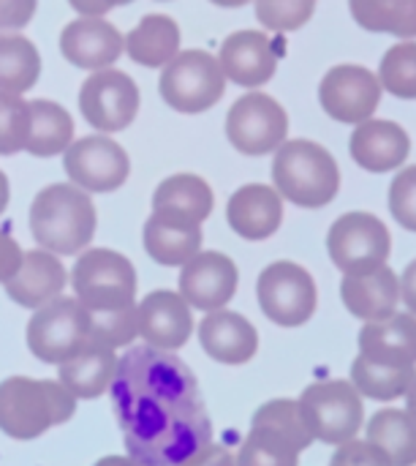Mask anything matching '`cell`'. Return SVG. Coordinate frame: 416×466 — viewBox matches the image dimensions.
<instances>
[{
	"instance_id": "d4e9b609",
	"label": "cell",
	"mask_w": 416,
	"mask_h": 466,
	"mask_svg": "<svg viewBox=\"0 0 416 466\" xmlns=\"http://www.w3.org/2000/svg\"><path fill=\"white\" fill-rule=\"evenodd\" d=\"M142 238L150 259L163 268H183L191 257L202 251V224L166 213H153L144 221Z\"/></svg>"
},
{
	"instance_id": "44dd1931",
	"label": "cell",
	"mask_w": 416,
	"mask_h": 466,
	"mask_svg": "<svg viewBox=\"0 0 416 466\" xmlns=\"http://www.w3.org/2000/svg\"><path fill=\"white\" fill-rule=\"evenodd\" d=\"M199 344L213 360H218L223 366H243L256 355L259 333L243 314L218 309L202 319Z\"/></svg>"
},
{
	"instance_id": "ffe728a7",
	"label": "cell",
	"mask_w": 416,
	"mask_h": 466,
	"mask_svg": "<svg viewBox=\"0 0 416 466\" xmlns=\"http://www.w3.org/2000/svg\"><path fill=\"white\" fill-rule=\"evenodd\" d=\"M226 221L245 240H267L283 221V197L272 186L248 183L229 197Z\"/></svg>"
},
{
	"instance_id": "5b68a950",
	"label": "cell",
	"mask_w": 416,
	"mask_h": 466,
	"mask_svg": "<svg viewBox=\"0 0 416 466\" xmlns=\"http://www.w3.org/2000/svg\"><path fill=\"white\" fill-rule=\"evenodd\" d=\"M275 191L300 208H324L341 191L335 156L313 139L283 142L272 161Z\"/></svg>"
},
{
	"instance_id": "e575fe53",
	"label": "cell",
	"mask_w": 416,
	"mask_h": 466,
	"mask_svg": "<svg viewBox=\"0 0 416 466\" xmlns=\"http://www.w3.org/2000/svg\"><path fill=\"white\" fill-rule=\"evenodd\" d=\"M237 466H300V448L283 434L251 423L248 440L243 442L237 456Z\"/></svg>"
},
{
	"instance_id": "bcb514c9",
	"label": "cell",
	"mask_w": 416,
	"mask_h": 466,
	"mask_svg": "<svg viewBox=\"0 0 416 466\" xmlns=\"http://www.w3.org/2000/svg\"><path fill=\"white\" fill-rule=\"evenodd\" d=\"M71 8L79 14V16H106L112 8L117 5H128L134 0H68Z\"/></svg>"
},
{
	"instance_id": "f6af8a7d",
	"label": "cell",
	"mask_w": 416,
	"mask_h": 466,
	"mask_svg": "<svg viewBox=\"0 0 416 466\" xmlns=\"http://www.w3.org/2000/svg\"><path fill=\"white\" fill-rule=\"evenodd\" d=\"M177 466H237V459L229 453V448L221 445H204L202 451H196L191 459H185L183 464Z\"/></svg>"
},
{
	"instance_id": "8992f818",
	"label": "cell",
	"mask_w": 416,
	"mask_h": 466,
	"mask_svg": "<svg viewBox=\"0 0 416 466\" xmlns=\"http://www.w3.org/2000/svg\"><path fill=\"white\" fill-rule=\"evenodd\" d=\"M158 93L174 112L199 115L223 98L226 76L215 55L204 49H183L163 66Z\"/></svg>"
},
{
	"instance_id": "83f0119b",
	"label": "cell",
	"mask_w": 416,
	"mask_h": 466,
	"mask_svg": "<svg viewBox=\"0 0 416 466\" xmlns=\"http://www.w3.org/2000/svg\"><path fill=\"white\" fill-rule=\"evenodd\" d=\"M180 25L166 14H147L125 35V52L144 68H163L180 52Z\"/></svg>"
},
{
	"instance_id": "7dc6e473",
	"label": "cell",
	"mask_w": 416,
	"mask_h": 466,
	"mask_svg": "<svg viewBox=\"0 0 416 466\" xmlns=\"http://www.w3.org/2000/svg\"><path fill=\"white\" fill-rule=\"evenodd\" d=\"M401 298H403V303L409 306V311L416 317V259L403 270V279H401Z\"/></svg>"
},
{
	"instance_id": "7a4b0ae2",
	"label": "cell",
	"mask_w": 416,
	"mask_h": 466,
	"mask_svg": "<svg viewBox=\"0 0 416 466\" xmlns=\"http://www.w3.org/2000/svg\"><path fill=\"white\" fill-rule=\"evenodd\" d=\"M114 410L139 404H180L199 396L193 371L172 352L136 347L117 358V371L109 385Z\"/></svg>"
},
{
	"instance_id": "836d02e7",
	"label": "cell",
	"mask_w": 416,
	"mask_h": 466,
	"mask_svg": "<svg viewBox=\"0 0 416 466\" xmlns=\"http://www.w3.org/2000/svg\"><path fill=\"white\" fill-rule=\"evenodd\" d=\"M360 27L398 38L416 35V0H349Z\"/></svg>"
},
{
	"instance_id": "f1b7e54d",
	"label": "cell",
	"mask_w": 416,
	"mask_h": 466,
	"mask_svg": "<svg viewBox=\"0 0 416 466\" xmlns=\"http://www.w3.org/2000/svg\"><path fill=\"white\" fill-rule=\"evenodd\" d=\"M117 371L114 350L87 344L82 352L60 363V382L79 399H98L109 390Z\"/></svg>"
},
{
	"instance_id": "7c38bea8",
	"label": "cell",
	"mask_w": 416,
	"mask_h": 466,
	"mask_svg": "<svg viewBox=\"0 0 416 466\" xmlns=\"http://www.w3.org/2000/svg\"><path fill=\"white\" fill-rule=\"evenodd\" d=\"M139 85L120 68L93 71L79 87V109L90 128L101 134L125 131L139 115Z\"/></svg>"
},
{
	"instance_id": "9a60e30c",
	"label": "cell",
	"mask_w": 416,
	"mask_h": 466,
	"mask_svg": "<svg viewBox=\"0 0 416 466\" xmlns=\"http://www.w3.org/2000/svg\"><path fill=\"white\" fill-rule=\"evenodd\" d=\"M381 82L365 66H335L319 85L322 109L338 123H365L381 104Z\"/></svg>"
},
{
	"instance_id": "60d3db41",
	"label": "cell",
	"mask_w": 416,
	"mask_h": 466,
	"mask_svg": "<svg viewBox=\"0 0 416 466\" xmlns=\"http://www.w3.org/2000/svg\"><path fill=\"white\" fill-rule=\"evenodd\" d=\"M390 210L403 229L416 232V167L395 175L390 186Z\"/></svg>"
},
{
	"instance_id": "c3c4849f",
	"label": "cell",
	"mask_w": 416,
	"mask_h": 466,
	"mask_svg": "<svg viewBox=\"0 0 416 466\" xmlns=\"http://www.w3.org/2000/svg\"><path fill=\"white\" fill-rule=\"evenodd\" d=\"M93 466H142V464H136L131 456H106V459L95 461Z\"/></svg>"
},
{
	"instance_id": "6da1fadb",
	"label": "cell",
	"mask_w": 416,
	"mask_h": 466,
	"mask_svg": "<svg viewBox=\"0 0 416 466\" xmlns=\"http://www.w3.org/2000/svg\"><path fill=\"white\" fill-rule=\"evenodd\" d=\"M117 420L128 456L142 466H177L213 442V423L199 396L172 407L134 410Z\"/></svg>"
},
{
	"instance_id": "7bdbcfd3",
	"label": "cell",
	"mask_w": 416,
	"mask_h": 466,
	"mask_svg": "<svg viewBox=\"0 0 416 466\" xmlns=\"http://www.w3.org/2000/svg\"><path fill=\"white\" fill-rule=\"evenodd\" d=\"M38 0H0V30H22L35 16Z\"/></svg>"
},
{
	"instance_id": "b9f144b4",
	"label": "cell",
	"mask_w": 416,
	"mask_h": 466,
	"mask_svg": "<svg viewBox=\"0 0 416 466\" xmlns=\"http://www.w3.org/2000/svg\"><path fill=\"white\" fill-rule=\"evenodd\" d=\"M330 466H392V461L373 442L349 440V442L338 445V451L330 459Z\"/></svg>"
},
{
	"instance_id": "52a82bcc",
	"label": "cell",
	"mask_w": 416,
	"mask_h": 466,
	"mask_svg": "<svg viewBox=\"0 0 416 466\" xmlns=\"http://www.w3.org/2000/svg\"><path fill=\"white\" fill-rule=\"evenodd\" d=\"M74 298L87 311H114L136 303V270L112 248L82 251L71 270Z\"/></svg>"
},
{
	"instance_id": "d6a6232c",
	"label": "cell",
	"mask_w": 416,
	"mask_h": 466,
	"mask_svg": "<svg viewBox=\"0 0 416 466\" xmlns=\"http://www.w3.org/2000/svg\"><path fill=\"white\" fill-rule=\"evenodd\" d=\"M41 76V55L25 35L0 33V90L27 93Z\"/></svg>"
},
{
	"instance_id": "ee69618b",
	"label": "cell",
	"mask_w": 416,
	"mask_h": 466,
	"mask_svg": "<svg viewBox=\"0 0 416 466\" xmlns=\"http://www.w3.org/2000/svg\"><path fill=\"white\" fill-rule=\"evenodd\" d=\"M22 257L25 251L19 248V243L8 232H0V284H5L19 270Z\"/></svg>"
},
{
	"instance_id": "30bf717a",
	"label": "cell",
	"mask_w": 416,
	"mask_h": 466,
	"mask_svg": "<svg viewBox=\"0 0 416 466\" xmlns=\"http://www.w3.org/2000/svg\"><path fill=\"white\" fill-rule=\"evenodd\" d=\"M327 251L338 270L346 276H362L387 265L392 238L387 224L373 213H343L335 218L327 235Z\"/></svg>"
},
{
	"instance_id": "816d5d0a",
	"label": "cell",
	"mask_w": 416,
	"mask_h": 466,
	"mask_svg": "<svg viewBox=\"0 0 416 466\" xmlns=\"http://www.w3.org/2000/svg\"><path fill=\"white\" fill-rule=\"evenodd\" d=\"M210 3H215V5H221V8H240V5H245L248 0H210Z\"/></svg>"
},
{
	"instance_id": "8fae6325",
	"label": "cell",
	"mask_w": 416,
	"mask_h": 466,
	"mask_svg": "<svg viewBox=\"0 0 416 466\" xmlns=\"http://www.w3.org/2000/svg\"><path fill=\"white\" fill-rule=\"evenodd\" d=\"M259 306L267 319L281 328L305 325L319 306V292L313 276L297 262H272L262 270L256 284Z\"/></svg>"
},
{
	"instance_id": "3957f363",
	"label": "cell",
	"mask_w": 416,
	"mask_h": 466,
	"mask_svg": "<svg viewBox=\"0 0 416 466\" xmlns=\"http://www.w3.org/2000/svg\"><path fill=\"white\" fill-rule=\"evenodd\" d=\"M27 224L33 240L44 251L74 257L90 246L98 216L87 191L74 183H52L33 197Z\"/></svg>"
},
{
	"instance_id": "ab89813d",
	"label": "cell",
	"mask_w": 416,
	"mask_h": 466,
	"mask_svg": "<svg viewBox=\"0 0 416 466\" xmlns=\"http://www.w3.org/2000/svg\"><path fill=\"white\" fill-rule=\"evenodd\" d=\"M316 11V0H256V19L267 30H300Z\"/></svg>"
},
{
	"instance_id": "cb8c5ba5",
	"label": "cell",
	"mask_w": 416,
	"mask_h": 466,
	"mask_svg": "<svg viewBox=\"0 0 416 466\" xmlns=\"http://www.w3.org/2000/svg\"><path fill=\"white\" fill-rule=\"evenodd\" d=\"M341 298L354 317L365 322H381L392 317L401 303V279L387 265L362 276H343Z\"/></svg>"
},
{
	"instance_id": "484cf974",
	"label": "cell",
	"mask_w": 416,
	"mask_h": 466,
	"mask_svg": "<svg viewBox=\"0 0 416 466\" xmlns=\"http://www.w3.org/2000/svg\"><path fill=\"white\" fill-rule=\"evenodd\" d=\"M360 355L384 366H416V317L392 314L360 330Z\"/></svg>"
},
{
	"instance_id": "ba28073f",
	"label": "cell",
	"mask_w": 416,
	"mask_h": 466,
	"mask_svg": "<svg viewBox=\"0 0 416 466\" xmlns=\"http://www.w3.org/2000/svg\"><path fill=\"white\" fill-rule=\"evenodd\" d=\"M297 404L311 437L335 448L354 440L365 420L362 396L349 380L313 382L302 390Z\"/></svg>"
},
{
	"instance_id": "d590c367",
	"label": "cell",
	"mask_w": 416,
	"mask_h": 466,
	"mask_svg": "<svg viewBox=\"0 0 416 466\" xmlns=\"http://www.w3.org/2000/svg\"><path fill=\"white\" fill-rule=\"evenodd\" d=\"M139 339V311L136 303L114 311H90V336L87 344L104 350H120Z\"/></svg>"
},
{
	"instance_id": "4dcf8cb0",
	"label": "cell",
	"mask_w": 416,
	"mask_h": 466,
	"mask_svg": "<svg viewBox=\"0 0 416 466\" xmlns=\"http://www.w3.org/2000/svg\"><path fill=\"white\" fill-rule=\"evenodd\" d=\"M368 442L381 448L392 466H416V423L409 412L379 410L368 423Z\"/></svg>"
},
{
	"instance_id": "7402d4cb",
	"label": "cell",
	"mask_w": 416,
	"mask_h": 466,
	"mask_svg": "<svg viewBox=\"0 0 416 466\" xmlns=\"http://www.w3.org/2000/svg\"><path fill=\"white\" fill-rule=\"evenodd\" d=\"M65 268L57 259V254L52 251H27L22 257L19 270L3 284L5 295L22 306V309H41L46 303H52L54 298H60V292L65 289Z\"/></svg>"
},
{
	"instance_id": "277c9868",
	"label": "cell",
	"mask_w": 416,
	"mask_h": 466,
	"mask_svg": "<svg viewBox=\"0 0 416 466\" xmlns=\"http://www.w3.org/2000/svg\"><path fill=\"white\" fill-rule=\"evenodd\" d=\"M76 412V396L57 380L8 377L0 382V431L11 440H38Z\"/></svg>"
},
{
	"instance_id": "f546056e",
	"label": "cell",
	"mask_w": 416,
	"mask_h": 466,
	"mask_svg": "<svg viewBox=\"0 0 416 466\" xmlns=\"http://www.w3.org/2000/svg\"><path fill=\"white\" fill-rule=\"evenodd\" d=\"M30 104V134L25 150L35 158L63 156L74 142V117L65 106L49 98H35Z\"/></svg>"
},
{
	"instance_id": "1f68e13d",
	"label": "cell",
	"mask_w": 416,
	"mask_h": 466,
	"mask_svg": "<svg viewBox=\"0 0 416 466\" xmlns=\"http://www.w3.org/2000/svg\"><path fill=\"white\" fill-rule=\"evenodd\" d=\"M416 380V366H384L373 363L365 355H360L352 363V385L360 396H368L373 401H395L409 393Z\"/></svg>"
},
{
	"instance_id": "e0dca14e",
	"label": "cell",
	"mask_w": 416,
	"mask_h": 466,
	"mask_svg": "<svg viewBox=\"0 0 416 466\" xmlns=\"http://www.w3.org/2000/svg\"><path fill=\"white\" fill-rule=\"evenodd\" d=\"M63 57L84 71H101L125 52V35L104 16H76L60 33Z\"/></svg>"
},
{
	"instance_id": "9c48e42d",
	"label": "cell",
	"mask_w": 416,
	"mask_h": 466,
	"mask_svg": "<svg viewBox=\"0 0 416 466\" xmlns=\"http://www.w3.org/2000/svg\"><path fill=\"white\" fill-rule=\"evenodd\" d=\"M27 350L49 366H60L87 347L90 311L76 298H54L27 322Z\"/></svg>"
},
{
	"instance_id": "603a6c76",
	"label": "cell",
	"mask_w": 416,
	"mask_h": 466,
	"mask_svg": "<svg viewBox=\"0 0 416 466\" xmlns=\"http://www.w3.org/2000/svg\"><path fill=\"white\" fill-rule=\"evenodd\" d=\"M352 158L357 167L368 172H392L398 169L409 153H411V139L403 126L392 120H365L357 123L352 134Z\"/></svg>"
},
{
	"instance_id": "ac0fdd59",
	"label": "cell",
	"mask_w": 416,
	"mask_h": 466,
	"mask_svg": "<svg viewBox=\"0 0 416 466\" xmlns=\"http://www.w3.org/2000/svg\"><path fill=\"white\" fill-rule=\"evenodd\" d=\"M136 311H139V336L150 347L174 352L188 344L193 330V317H191V306L183 300L180 292L155 289L136 306Z\"/></svg>"
},
{
	"instance_id": "4316f807",
	"label": "cell",
	"mask_w": 416,
	"mask_h": 466,
	"mask_svg": "<svg viewBox=\"0 0 416 466\" xmlns=\"http://www.w3.org/2000/svg\"><path fill=\"white\" fill-rule=\"evenodd\" d=\"M213 205H215V197H213L210 183L191 172L169 175L153 191V213L177 216L193 224L207 221V216L213 213Z\"/></svg>"
},
{
	"instance_id": "f35d334b",
	"label": "cell",
	"mask_w": 416,
	"mask_h": 466,
	"mask_svg": "<svg viewBox=\"0 0 416 466\" xmlns=\"http://www.w3.org/2000/svg\"><path fill=\"white\" fill-rule=\"evenodd\" d=\"M30 134V104L16 96L0 90V156H14L25 150Z\"/></svg>"
},
{
	"instance_id": "f907efd6",
	"label": "cell",
	"mask_w": 416,
	"mask_h": 466,
	"mask_svg": "<svg viewBox=\"0 0 416 466\" xmlns=\"http://www.w3.org/2000/svg\"><path fill=\"white\" fill-rule=\"evenodd\" d=\"M406 412H409V418L416 423V380L411 382V388H409V404H406Z\"/></svg>"
},
{
	"instance_id": "74e56055",
	"label": "cell",
	"mask_w": 416,
	"mask_h": 466,
	"mask_svg": "<svg viewBox=\"0 0 416 466\" xmlns=\"http://www.w3.org/2000/svg\"><path fill=\"white\" fill-rule=\"evenodd\" d=\"M379 82L398 98H416V41L387 49L379 66Z\"/></svg>"
},
{
	"instance_id": "2e32d148",
	"label": "cell",
	"mask_w": 416,
	"mask_h": 466,
	"mask_svg": "<svg viewBox=\"0 0 416 466\" xmlns=\"http://www.w3.org/2000/svg\"><path fill=\"white\" fill-rule=\"evenodd\" d=\"M180 295L191 309L199 311H218L223 309L240 284V273L237 265L232 262V257L221 254V251H199L196 257H191L183 270H180Z\"/></svg>"
},
{
	"instance_id": "d6986e66",
	"label": "cell",
	"mask_w": 416,
	"mask_h": 466,
	"mask_svg": "<svg viewBox=\"0 0 416 466\" xmlns=\"http://www.w3.org/2000/svg\"><path fill=\"white\" fill-rule=\"evenodd\" d=\"M218 63L226 79L240 87H262L278 71V52L272 41L259 30L232 33L218 52Z\"/></svg>"
},
{
	"instance_id": "681fc988",
	"label": "cell",
	"mask_w": 416,
	"mask_h": 466,
	"mask_svg": "<svg viewBox=\"0 0 416 466\" xmlns=\"http://www.w3.org/2000/svg\"><path fill=\"white\" fill-rule=\"evenodd\" d=\"M8 199H11V186H8V177H5L3 169H0V216H3L5 208H8Z\"/></svg>"
},
{
	"instance_id": "4fadbf2b",
	"label": "cell",
	"mask_w": 416,
	"mask_h": 466,
	"mask_svg": "<svg viewBox=\"0 0 416 466\" xmlns=\"http://www.w3.org/2000/svg\"><path fill=\"white\" fill-rule=\"evenodd\" d=\"M63 169L68 183L79 186L87 194H112L117 191L131 172V158L120 142L109 134H90L74 139L63 153Z\"/></svg>"
},
{
	"instance_id": "8d00e7d4",
	"label": "cell",
	"mask_w": 416,
	"mask_h": 466,
	"mask_svg": "<svg viewBox=\"0 0 416 466\" xmlns=\"http://www.w3.org/2000/svg\"><path fill=\"white\" fill-rule=\"evenodd\" d=\"M251 423L253 426H267V429L283 434L286 440H292L300 448V453L305 448H311V442H313V437H311V431H308V426L302 420L300 404L292 401V399H275V401L262 404L253 412V420Z\"/></svg>"
},
{
	"instance_id": "5bb4252c",
	"label": "cell",
	"mask_w": 416,
	"mask_h": 466,
	"mask_svg": "<svg viewBox=\"0 0 416 466\" xmlns=\"http://www.w3.org/2000/svg\"><path fill=\"white\" fill-rule=\"evenodd\" d=\"M289 115L286 109L267 93H245L240 96L226 115V137L234 150L245 156H267L275 153L286 142Z\"/></svg>"
}]
</instances>
